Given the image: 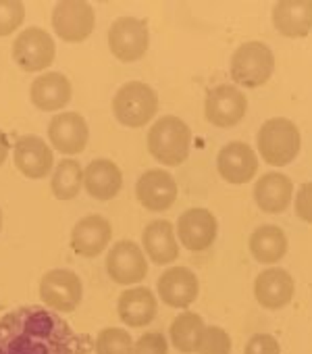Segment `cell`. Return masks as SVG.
<instances>
[{
    "mask_svg": "<svg viewBox=\"0 0 312 354\" xmlns=\"http://www.w3.org/2000/svg\"><path fill=\"white\" fill-rule=\"evenodd\" d=\"M90 337L50 308L28 304L0 317V354H88Z\"/></svg>",
    "mask_w": 312,
    "mask_h": 354,
    "instance_id": "6da1fadb",
    "label": "cell"
},
{
    "mask_svg": "<svg viewBox=\"0 0 312 354\" xmlns=\"http://www.w3.org/2000/svg\"><path fill=\"white\" fill-rule=\"evenodd\" d=\"M190 146L192 131L188 123H184V119L179 117L167 115L156 121L148 131V150L163 165H182L190 154Z\"/></svg>",
    "mask_w": 312,
    "mask_h": 354,
    "instance_id": "7a4b0ae2",
    "label": "cell"
},
{
    "mask_svg": "<svg viewBox=\"0 0 312 354\" xmlns=\"http://www.w3.org/2000/svg\"><path fill=\"white\" fill-rule=\"evenodd\" d=\"M256 142H258V150L262 158L266 160V165H273V167L289 165L302 148V138H300L298 127L289 119H283V117L264 121L258 131Z\"/></svg>",
    "mask_w": 312,
    "mask_h": 354,
    "instance_id": "3957f363",
    "label": "cell"
},
{
    "mask_svg": "<svg viewBox=\"0 0 312 354\" xmlns=\"http://www.w3.org/2000/svg\"><path fill=\"white\" fill-rule=\"evenodd\" d=\"M159 111V96L144 82L123 84L113 98V113L125 127H144Z\"/></svg>",
    "mask_w": 312,
    "mask_h": 354,
    "instance_id": "277c9868",
    "label": "cell"
},
{
    "mask_svg": "<svg viewBox=\"0 0 312 354\" xmlns=\"http://www.w3.org/2000/svg\"><path fill=\"white\" fill-rule=\"evenodd\" d=\"M275 69L273 50L262 42H246L231 57V77L246 88L266 84Z\"/></svg>",
    "mask_w": 312,
    "mask_h": 354,
    "instance_id": "5b68a950",
    "label": "cell"
},
{
    "mask_svg": "<svg viewBox=\"0 0 312 354\" xmlns=\"http://www.w3.org/2000/svg\"><path fill=\"white\" fill-rule=\"evenodd\" d=\"M57 46L52 36L42 28H28L19 32L13 42V59L23 71H44L52 65Z\"/></svg>",
    "mask_w": 312,
    "mask_h": 354,
    "instance_id": "8992f818",
    "label": "cell"
},
{
    "mask_svg": "<svg viewBox=\"0 0 312 354\" xmlns=\"http://www.w3.org/2000/svg\"><path fill=\"white\" fill-rule=\"evenodd\" d=\"M84 296V283L69 269H52L40 281V298L57 313H73Z\"/></svg>",
    "mask_w": 312,
    "mask_h": 354,
    "instance_id": "52a82bcc",
    "label": "cell"
},
{
    "mask_svg": "<svg viewBox=\"0 0 312 354\" xmlns=\"http://www.w3.org/2000/svg\"><path fill=\"white\" fill-rule=\"evenodd\" d=\"M96 26V15L90 3L63 0L52 11V30L65 42H84Z\"/></svg>",
    "mask_w": 312,
    "mask_h": 354,
    "instance_id": "ba28073f",
    "label": "cell"
},
{
    "mask_svg": "<svg viewBox=\"0 0 312 354\" xmlns=\"http://www.w3.org/2000/svg\"><path fill=\"white\" fill-rule=\"evenodd\" d=\"M150 44V32L146 21L135 17H119L108 30V48L121 63H133L142 59Z\"/></svg>",
    "mask_w": 312,
    "mask_h": 354,
    "instance_id": "9c48e42d",
    "label": "cell"
},
{
    "mask_svg": "<svg viewBox=\"0 0 312 354\" xmlns=\"http://www.w3.org/2000/svg\"><path fill=\"white\" fill-rule=\"evenodd\" d=\"M135 196L144 209L152 213H163L175 205L177 184L173 180V175L167 173L165 169H150L137 180Z\"/></svg>",
    "mask_w": 312,
    "mask_h": 354,
    "instance_id": "30bf717a",
    "label": "cell"
},
{
    "mask_svg": "<svg viewBox=\"0 0 312 354\" xmlns=\"http://www.w3.org/2000/svg\"><path fill=\"white\" fill-rule=\"evenodd\" d=\"M248 111V100L244 92H240L231 84H223L213 88L206 94L204 102V115L208 123L217 127H233L237 125Z\"/></svg>",
    "mask_w": 312,
    "mask_h": 354,
    "instance_id": "8fae6325",
    "label": "cell"
},
{
    "mask_svg": "<svg viewBox=\"0 0 312 354\" xmlns=\"http://www.w3.org/2000/svg\"><path fill=\"white\" fill-rule=\"evenodd\" d=\"M106 271L119 286H131L146 277L148 263L142 248L131 240L117 242L106 257Z\"/></svg>",
    "mask_w": 312,
    "mask_h": 354,
    "instance_id": "7c38bea8",
    "label": "cell"
},
{
    "mask_svg": "<svg viewBox=\"0 0 312 354\" xmlns=\"http://www.w3.org/2000/svg\"><path fill=\"white\" fill-rule=\"evenodd\" d=\"M219 223L208 209H190L177 221V234L184 248L192 252L206 250L217 240Z\"/></svg>",
    "mask_w": 312,
    "mask_h": 354,
    "instance_id": "4fadbf2b",
    "label": "cell"
},
{
    "mask_svg": "<svg viewBox=\"0 0 312 354\" xmlns=\"http://www.w3.org/2000/svg\"><path fill=\"white\" fill-rule=\"evenodd\" d=\"M48 138L52 148L63 154H79L88 146L90 129L88 121L79 113H61L55 115L48 125Z\"/></svg>",
    "mask_w": 312,
    "mask_h": 354,
    "instance_id": "5bb4252c",
    "label": "cell"
},
{
    "mask_svg": "<svg viewBox=\"0 0 312 354\" xmlns=\"http://www.w3.org/2000/svg\"><path fill=\"white\" fill-rule=\"evenodd\" d=\"M159 296L171 308H188L196 302L200 286L194 271L188 267H171L159 277Z\"/></svg>",
    "mask_w": 312,
    "mask_h": 354,
    "instance_id": "9a60e30c",
    "label": "cell"
},
{
    "mask_svg": "<svg viewBox=\"0 0 312 354\" xmlns=\"http://www.w3.org/2000/svg\"><path fill=\"white\" fill-rule=\"evenodd\" d=\"M219 175L229 184H246L258 171V158L254 150L244 142H229L221 148L217 158Z\"/></svg>",
    "mask_w": 312,
    "mask_h": 354,
    "instance_id": "2e32d148",
    "label": "cell"
},
{
    "mask_svg": "<svg viewBox=\"0 0 312 354\" xmlns=\"http://www.w3.org/2000/svg\"><path fill=\"white\" fill-rule=\"evenodd\" d=\"M15 165L30 180H44L55 167V154L50 146L38 136H23L15 144Z\"/></svg>",
    "mask_w": 312,
    "mask_h": 354,
    "instance_id": "e0dca14e",
    "label": "cell"
},
{
    "mask_svg": "<svg viewBox=\"0 0 312 354\" xmlns=\"http://www.w3.org/2000/svg\"><path fill=\"white\" fill-rule=\"evenodd\" d=\"M113 230L110 223L100 215H86L79 219L71 232V248L84 259L98 257L110 242Z\"/></svg>",
    "mask_w": 312,
    "mask_h": 354,
    "instance_id": "ac0fdd59",
    "label": "cell"
},
{
    "mask_svg": "<svg viewBox=\"0 0 312 354\" xmlns=\"http://www.w3.org/2000/svg\"><path fill=\"white\" fill-rule=\"evenodd\" d=\"M293 290H295L293 277L279 267H271L262 271L254 281V296L260 302V306L269 310L287 306L293 298Z\"/></svg>",
    "mask_w": 312,
    "mask_h": 354,
    "instance_id": "d6986e66",
    "label": "cell"
},
{
    "mask_svg": "<svg viewBox=\"0 0 312 354\" xmlns=\"http://www.w3.org/2000/svg\"><path fill=\"white\" fill-rule=\"evenodd\" d=\"M84 188L96 201H110L123 188V173L113 160L96 158L84 171Z\"/></svg>",
    "mask_w": 312,
    "mask_h": 354,
    "instance_id": "ffe728a7",
    "label": "cell"
},
{
    "mask_svg": "<svg viewBox=\"0 0 312 354\" xmlns=\"http://www.w3.org/2000/svg\"><path fill=\"white\" fill-rule=\"evenodd\" d=\"M273 26L287 38H304L312 30V0H281L273 7Z\"/></svg>",
    "mask_w": 312,
    "mask_h": 354,
    "instance_id": "44dd1931",
    "label": "cell"
},
{
    "mask_svg": "<svg viewBox=\"0 0 312 354\" xmlns=\"http://www.w3.org/2000/svg\"><path fill=\"white\" fill-rule=\"evenodd\" d=\"M71 82L63 73H44L36 77L30 88L32 102L46 113L65 109L71 100Z\"/></svg>",
    "mask_w": 312,
    "mask_h": 354,
    "instance_id": "7402d4cb",
    "label": "cell"
},
{
    "mask_svg": "<svg viewBox=\"0 0 312 354\" xmlns=\"http://www.w3.org/2000/svg\"><path fill=\"white\" fill-rule=\"evenodd\" d=\"M291 180L283 173H266L254 186V201L260 211L277 215L289 207L291 201Z\"/></svg>",
    "mask_w": 312,
    "mask_h": 354,
    "instance_id": "603a6c76",
    "label": "cell"
},
{
    "mask_svg": "<svg viewBox=\"0 0 312 354\" xmlns=\"http://www.w3.org/2000/svg\"><path fill=\"white\" fill-rule=\"evenodd\" d=\"M117 310H119V319L125 325H129V327H146L156 317V298L148 288L137 286V288L125 290L119 296Z\"/></svg>",
    "mask_w": 312,
    "mask_h": 354,
    "instance_id": "cb8c5ba5",
    "label": "cell"
},
{
    "mask_svg": "<svg viewBox=\"0 0 312 354\" xmlns=\"http://www.w3.org/2000/svg\"><path fill=\"white\" fill-rule=\"evenodd\" d=\"M144 250L154 265H169L179 257V248L175 242V230L167 219L152 221L142 236Z\"/></svg>",
    "mask_w": 312,
    "mask_h": 354,
    "instance_id": "d4e9b609",
    "label": "cell"
},
{
    "mask_svg": "<svg viewBox=\"0 0 312 354\" xmlns=\"http://www.w3.org/2000/svg\"><path fill=\"white\" fill-rule=\"evenodd\" d=\"M250 252L262 265L279 263L287 252L285 232L277 225H260L250 236Z\"/></svg>",
    "mask_w": 312,
    "mask_h": 354,
    "instance_id": "484cf974",
    "label": "cell"
},
{
    "mask_svg": "<svg viewBox=\"0 0 312 354\" xmlns=\"http://www.w3.org/2000/svg\"><path fill=\"white\" fill-rule=\"evenodd\" d=\"M84 186V169L75 158H63L52 173L50 190L59 201H71L81 192Z\"/></svg>",
    "mask_w": 312,
    "mask_h": 354,
    "instance_id": "4316f807",
    "label": "cell"
},
{
    "mask_svg": "<svg viewBox=\"0 0 312 354\" xmlns=\"http://www.w3.org/2000/svg\"><path fill=\"white\" fill-rule=\"evenodd\" d=\"M204 321L198 313H184V315H177L175 321L171 323L169 327V335H171V342L173 346L184 352V354H192L196 352V344L204 331Z\"/></svg>",
    "mask_w": 312,
    "mask_h": 354,
    "instance_id": "83f0119b",
    "label": "cell"
},
{
    "mask_svg": "<svg viewBox=\"0 0 312 354\" xmlns=\"http://www.w3.org/2000/svg\"><path fill=\"white\" fill-rule=\"evenodd\" d=\"M133 339L129 331L119 327H106L98 333L96 354H131Z\"/></svg>",
    "mask_w": 312,
    "mask_h": 354,
    "instance_id": "f1b7e54d",
    "label": "cell"
},
{
    "mask_svg": "<svg viewBox=\"0 0 312 354\" xmlns=\"http://www.w3.org/2000/svg\"><path fill=\"white\" fill-rule=\"evenodd\" d=\"M198 354H229L231 352V337L221 327H204L198 344Z\"/></svg>",
    "mask_w": 312,
    "mask_h": 354,
    "instance_id": "f546056e",
    "label": "cell"
},
{
    "mask_svg": "<svg viewBox=\"0 0 312 354\" xmlns=\"http://www.w3.org/2000/svg\"><path fill=\"white\" fill-rule=\"evenodd\" d=\"M26 19V5L21 0H0V36H11Z\"/></svg>",
    "mask_w": 312,
    "mask_h": 354,
    "instance_id": "4dcf8cb0",
    "label": "cell"
},
{
    "mask_svg": "<svg viewBox=\"0 0 312 354\" xmlns=\"http://www.w3.org/2000/svg\"><path fill=\"white\" fill-rule=\"evenodd\" d=\"M131 354H169V344L165 333L161 331H146L135 344Z\"/></svg>",
    "mask_w": 312,
    "mask_h": 354,
    "instance_id": "1f68e13d",
    "label": "cell"
},
{
    "mask_svg": "<svg viewBox=\"0 0 312 354\" xmlns=\"http://www.w3.org/2000/svg\"><path fill=\"white\" fill-rule=\"evenodd\" d=\"M244 354H281V348L271 333H256L246 344Z\"/></svg>",
    "mask_w": 312,
    "mask_h": 354,
    "instance_id": "d6a6232c",
    "label": "cell"
},
{
    "mask_svg": "<svg viewBox=\"0 0 312 354\" xmlns=\"http://www.w3.org/2000/svg\"><path fill=\"white\" fill-rule=\"evenodd\" d=\"M295 215L306 221L312 223V182H306L295 198Z\"/></svg>",
    "mask_w": 312,
    "mask_h": 354,
    "instance_id": "836d02e7",
    "label": "cell"
},
{
    "mask_svg": "<svg viewBox=\"0 0 312 354\" xmlns=\"http://www.w3.org/2000/svg\"><path fill=\"white\" fill-rule=\"evenodd\" d=\"M9 140H7V133L0 131V165H5L7 156H9Z\"/></svg>",
    "mask_w": 312,
    "mask_h": 354,
    "instance_id": "e575fe53",
    "label": "cell"
},
{
    "mask_svg": "<svg viewBox=\"0 0 312 354\" xmlns=\"http://www.w3.org/2000/svg\"><path fill=\"white\" fill-rule=\"evenodd\" d=\"M0 230H3V211H0Z\"/></svg>",
    "mask_w": 312,
    "mask_h": 354,
    "instance_id": "d590c367",
    "label": "cell"
}]
</instances>
